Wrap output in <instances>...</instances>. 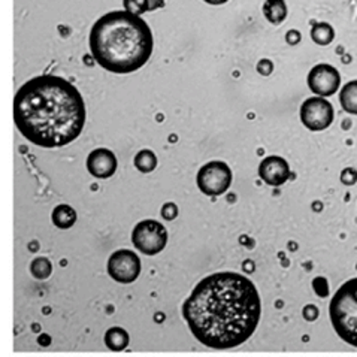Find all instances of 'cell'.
Instances as JSON below:
<instances>
[{"instance_id": "9c48e42d", "label": "cell", "mask_w": 357, "mask_h": 357, "mask_svg": "<svg viewBox=\"0 0 357 357\" xmlns=\"http://www.w3.org/2000/svg\"><path fill=\"white\" fill-rule=\"evenodd\" d=\"M341 86V75L338 69L331 65H317L308 73V87L320 98L332 96Z\"/></svg>"}, {"instance_id": "7402d4cb", "label": "cell", "mask_w": 357, "mask_h": 357, "mask_svg": "<svg viewBox=\"0 0 357 357\" xmlns=\"http://www.w3.org/2000/svg\"><path fill=\"white\" fill-rule=\"evenodd\" d=\"M257 70H259L260 75L268 77V75H271L272 70H274V65H272V61H269L266 59L260 60L259 65H257Z\"/></svg>"}, {"instance_id": "d4e9b609", "label": "cell", "mask_w": 357, "mask_h": 357, "mask_svg": "<svg viewBox=\"0 0 357 357\" xmlns=\"http://www.w3.org/2000/svg\"><path fill=\"white\" fill-rule=\"evenodd\" d=\"M149 3H150V10H155L165 5V0H149Z\"/></svg>"}, {"instance_id": "4fadbf2b", "label": "cell", "mask_w": 357, "mask_h": 357, "mask_svg": "<svg viewBox=\"0 0 357 357\" xmlns=\"http://www.w3.org/2000/svg\"><path fill=\"white\" fill-rule=\"evenodd\" d=\"M264 14L272 24H281L287 17V5L284 0H266L264 3Z\"/></svg>"}, {"instance_id": "52a82bcc", "label": "cell", "mask_w": 357, "mask_h": 357, "mask_svg": "<svg viewBox=\"0 0 357 357\" xmlns=\"http://www.w3.org/2000/svg\"><path fill=\"white\" fill-rule=\"evenodd\" d=\"M141 260L138 255L130 250H119L111 255L108 260V274L109 277L121 282V284H130L141 275Z\"/></svg>"}, {"instance_id": "2e32d148", "label": "cell", "mask_w": 357, "mask_h": 357, "mask_svg": "<svg viewBox=\"0 0 357 357\" xmlns=\"http://www.w3.org/2000/svg\"><path fill=\"white\" fill-rule=\"evenodd\" d=\"M311 38L317 45H329L335 38V30L328 23H317L311 29Z\"/></svg>"}, {"instance_id": "7a4b0ae2", "label": "cell", "mask_w": 357, "mask_h": 357, "mask_svg": "<svg viewBox=\"0 0 357 357\" xmlns=\"http://www.w3.org/2000/svg\"><path fill=\"white\" fill-rule=\"evenodd\" d=\"M86 117L81 93L69 81L56 75L31 78L14 98L17 129L42 149H57L75 141Z\"/></svg>"}, {"instance_id": "ba28073f", "label": "cell", "mask_w": 357, "mask_h": 357, "mask_svg": "<svg viewBox=\"0 0 357 357\" xmlns=\"http://www.w3.org/2000/svg\"><path fill=\"white\" fill-rule=\"evenodd\" d=\"M333 107L324 98H310L302 103L301 107V120L307 129L320 132L328 129L333 123Z\"/></svg>"}, {"instance_id": "3957f363", "label": "cell", "mask_w": 357, "mask_h": 357, "mask_svg": "<svg viewBox=\"0 0 357 357\" xmlns=\"http://www.w3.org/2000/svg\"><path fill=\"white\" fill-rule=\"evenodd\" d=\"M153 31L145 21L128 13L112 10L100 17L90 31L91 56L112 73H132L150 60Z\"/></svg>"}, {"instance_id": "6da1fadb", "label": "cell", "mask_w": 357, "mask_h": 357, "mask_svg": "<svg viewBox=\"0 0 357 357\" xmlns=\"http://www.w3.org/2000/svg\"><path fill=\"white\" fill-rule=\"evenodd\" d=\"M195 338L205 347L229 350L248 341L261 316L260 295L247 277L217 272L204 278L183 305Z\"/></svg>"}, {"instance_id": "44dd1931", "label": "cell", "mask_w": 357, "mask_h": 357, "mask_svg": "<svg viewBox=\"0 0 357 357\" xmlns=\"http://www.w3.org/2000/svg\"><path fill=\"white\" fill-rule=\"evenodd\" d=\"M178 215V208H176V205L175 204H165L163 205V208H162V217L165 218V220H174L175 217Z\"/></svg>"}, {"instance_id": "5bb4252c", "label": "cell", "mask_w": 357, "mask_h": 357, "mask_svg": "<svg viewBox=\"0 0 357 357\" xmlns=\"http://www.w3.org/2000/svg\"><path fill=\"white\" fill-rule=\"evenodd\" d=\"M52 223H54L59 229H69L77 222V213L75 209L69 205H59L52 211Z\"/></svg>"}, {"instance_id": "ffe728a7", "label": "cell", "mask_w": 357, "mask_h": 357, "mask_svg": "<svg viewBox=\"0 0 357 357\" xmlns=\"http://www.w3.org/2000/svg\"><path fill=\"white\" fill-rule=\"evenodd\" d=\"M341 181L345 185H353L357 181V171L353 169V167H347V169H344L341 174Z\"/></svg>"}, {"instance_id": "30bf717a", "label": "cell", "mask_w": 357, "mask_h": 357, "mask_svg": "<svg viewBox=\"0 0 357 357\" xmlns=\"http://www.w3.org/2000/svg\"><path fill=\"white\" fill-rule=\"evenodd\" d=\"M259 175L268 185L280 187L289 181L290 166L280 155H269L260 162Z\"/></svg>"}, {"instance_id": "8992f818", "label": "cell", "mask_w": 357, "mask_h": 357, "mask_svg": "<svg viewBox=\"0 0 357 357\" xmlns=\"http://www.w3.org/2000/svg\"><path fill=\"white\" fill-rule=\"evenodd\" d=\"M232 184V171L225 162H209L197 172V187L206 196H220Z\"/></svg>"}, {"instance_id": "277c9868", "label": "cell", "mask_w": 357, "mask_h": 357, "mask_svg": "<svg viewBox=\"0 0 357 357\" xmlns=\"http://www.w3.org/2000/svg\"><path fill=\"white\" fill-rule=\"evenodd\" d=\"M329 317L338 337L357 349V278L337 290L329 305Z\"/></svg>"}, {"instance_id": "7c38bea8", "label": "cell", "mask_w": 357, "mask_h": 357, "mask_svg": "<svg viewBox=\"0 0 357 357\" xmlns=\"http://www.w3.org/2000/svg\"><path fill=\"white\" fill-rule=\"evenodd\" d=\"M130 337L123 328H111L105 333V345L112 351H123L129 347Z\"/></svg>"}, {"instance_id": "9a60e30c", "label": "cell", "mask_w": 357, "mask_h": 357, "mask_svg": "<svg viewBox=\"0 0 357 357\" xmlns=\"http://www.w3.org/2000/svg\"><path fill=\"white\" fill-rule=\"evenodd\" d=\"M340 102L345 112L357 115V79L345 84L340 93Z\"/></svg>"}, {"instance_id": "d6986e66", "label": "cell", "mask_w": 357, "mask_h": 357, "mask_svg": "<svg viewBox=\"0 0 357 357\" xmlns=\"http://www.w3.org/2000/svg\"><path fill=\"white\" fill-rule=\"evenodd\" d=\"M123 5L128 13L138 17H141L145 13H150L149 0H123Z\"/></svg>"}, {"instance_id": "603a6c76", "label": "cell", "mask_w": 357, "mask_h": 357, "mask_svg": "<svg viewBox=\"0 0 357 357\" xmlns=\"http://www.w3.org/2000/svg\"><path fill=\"white\" fill-rule=\"evenodd\" d=\"M303 317H305V320L308 321H314L317 317H319V310L317 307L314 305H307L305 308H303Z\"/></svg>"}, {"instance_id": "ac0fdd59", "label": "cell", "mask_w": 357, "mask_h": 357, "mask_svg": "<svg viewBox=\"0 0 357 357\" xmlns=\"http://www.w3.org/2000/svg\"><path fill=\"white\" fill-rule=\"evenodd\" d=\"M31 274H33L35 278L38 280H47L51 272H52V265L51 261L45 257H38L33 261H31V266H30Z\"/></svg>"}, {"instance_id": "5b68a950", "label": "cell", "mask_w": 357, "mask_h": 357, "mask_svg": "<svg viewBox=\"0 0 357 357\" xmlns=\"http://www.w3.org/2000/svg\"><path fill=\"white\" fill-rule=\"evenodd\" d=\"M132 243L146 256H155L165 250L167 244V232L162 223L155 220H144L135 226Z\"/></svg>"}, {"instance_id": "e0dca14e", "label": "cell", "mask_w": 357, "mask_h": 357, "mask_svg": "<svg viewBox=\"0 0 357 357\" xmlns=\"http://www.w3.org/2000/svg\"><path fill=\"white\" fill-rule=\"evenodd\" d=\"M136 169L142 174H150L157 167V157L151 150H141L135 157Z\"/></svg>"}, {"instance_id": "8fae6325", "label": "cell", "mask_w": 357, "mask_h": 357, "mask_svg": "<svg viewBox=\"0 0 357 357\" xmlns=\"http://www.w3.org/2000/svg\"><path fill=\"white\" fill-rule=\"evenodd\" d=\"M87 169L96 178H109L117 171V157L107 149L93 150L87 159Z\"/></svg>"}, {"instance_id": "484cf974", "label": "cell", "mask_w": 357, "mask_h": 357, "mask_svg": "<svg viewBox=\"0 0 357 357\" xmlns=\"http://www.w3.org/2000/svg\"><path fill=\"white\" fill-rule=\"evenodd\" d=\"M204 2H206V3H209V5L217 6V5H223V3L229 2V0H204Z\"/></svg>"}, {"instance_id": "cb8c5ba5", "label": "cell", "mask_w": 357, "mask_h": 357, "mask_svg": "<svg viewBox=\"0 0 357 357\" xmlns=\"http://www.w3.org/2000/svg\"><path fill=\"white\" fill-rule=\"evenodd\" d=\"M286 40L289 42L290 45H296L298 42L301 40V33H299L298 30H290L289 33L286 35Z\"/></svg>"}]
</instances>
